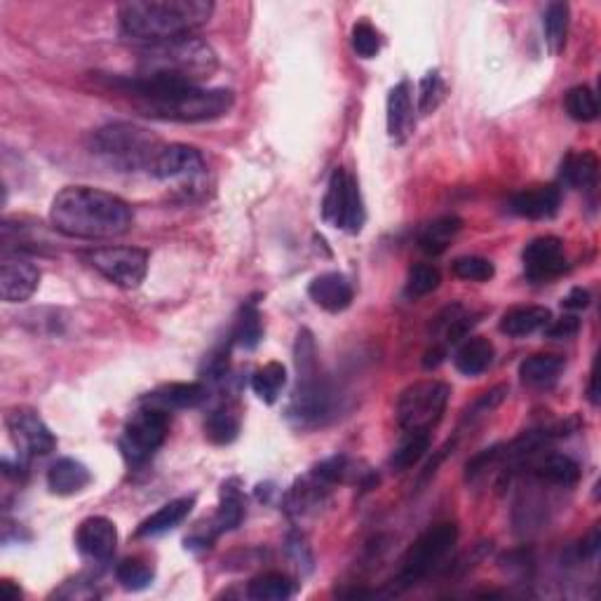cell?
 Listing matches in <instances>:
<instances>
[{"label": "cell", "mask_w": 601, "mask_h": 601, "mask_svg": "<svg viewBox=\"0 0 601 601\" xmlns=\"http://www.w3.org/2000/svg\"><path fill=\"white\" fill-rule=\"evenodd\" d=\"M165 144L153 132L132 123H111L94 132L92 151L123 172L151 174Z\"/></svg>", "instance_id": "5"}, {"label": "cell", "mask_w": 601, "mask_h": 601, "mask_svg": "<svg viewBox=\"0 0 601 601\" xmlns=\"http://www.w3.org/2000/svg\"><path fill=\"white\" fill-rule=\"evenodd\" d=\"M599 160L592 151L569 153L562 162V181L571 188H590L597 181Z\"/></svg>", "instance_id": "28"}, {"label": "cell", "mask_w": 601, "mask_h": 601, "mask_svg": "<svg viewBox=\"0 0 601 601\" xmlns=\"http://www.w3.org/2000/svg\"><path fill=\"white\" fill-rule=\"evenodd\" d=\"M167 411L146 407L132 416V421L125 425L123 437H120V451L125 461L132 465H141L151 458L167 440Z\"/></svg>", "instance_id": "9"}, {"label": "cell", "mask_w": 601, "mask_h": 601, "mask_svg": "<svg viewBox=\"0 0 601 601\" xmlns=\"http://www.w3.org/2000/svg\"><path fill=\"white\" fill-rule=\"evenodd\" d=\"M207 400L205 383H170L144 397V404L162 411L174 409H195Z\"/></svg>", "instance_id": "20"}, {"label": "cell", "mask_w": 601, "mask_h": 601, "mask_svg": "<svg viewBox=\"0 0 601 601\" xmlns=\"http://www.w3.org/2000/svg\"><path fill=\"white\" fill-rule=\"evenodd\" d=\"M219 69V57L200 38H179L167 43L148 45L141 50L137 76L170 85L200 87Z\"/></svg>", "instance_id": "4"}, {"label": "cell", "mask_w": 601, "mask_h": 601, "mask_svg": "<svg viewBox=\"0 0 601 601\" xmlns=\"http://www.w3.org/2000/svg\"><path fill=\"white\" fill-rule=\"evenodd\" d=\"M0 590H3V594H5V599H8V601H15V599H19V597H22V592H19V590H15V587H12V583H10V580H5V583H0Z\"/></svg>", "instance_id": "45"}, {"label": "cell", "mask_w": 601, "mask_h": 601, "mask_svg": "<svg viewBox=\"0 0 601 601\" xmlns=\"http://www.w3.org/2000/svg\"><path fill=\"white\" fill-rule=\"evenodd\" d=\"M590 402L597 404V374H592V381H590Z\"/></svg>", "instance_id": "46"}, {"label": "cell", "mask_w": 601, "mask_h": 601, "mask_svg": "<svg viewBox=\"0 0 601 601\" xmlns=\"http://www.w3.org/2000/svg\"><path fill=\"white\" fill-rule=\"evenodd\" d=\"M92 484V472L76 458H59L47 470V486L57 496H73Z\"/></svg>", "instance_id": "21"}, {"label": "cell", "mask_w": 601, "mask_h": 601, "mask_svg": "<svg viewBox=\"0 0 601 601\" xmlns=\"http://www.w3.org/2000/svg\"><path fill=\"white\" fill-rule=\"evenodd\" d=\"M559 205H562V193L557 186H536L529 191L517 193L510 200V212L524 219H552L557 214Z\"/></svg>", "instance_id": "19"}, {"label": "cell", "mask_w": 601, "mask_h": 601, "mask_svg": "<svg viewBox=\"0 0 601 601\" xmlns=\"http://www.w3.org/2000/svg\"><path fill=\"white\" fill-rule=\"evenodd\" d=\"M533 475H536L540 482H548L555 486H573L580 479V468L569 456L548 454L533 465Z\"/></svg>", "instance_id": "26"}, {"label": "cell", "mask_w": 601, "mask_h": 601, "mask_svg": "<svg viewBox=\"0 0 601 601\" xmlns=\"http://www.w3.org/2000/svg\"><path fill=\"white\" fill-rule=\"evenodd\" d=\"M451 388L442 381H418L404 388L397 400V423L404 432H430L442 421L447 409Z\"/></svg>", "instance_id": "7"}, {"label": "cell", "mask_w": 601, "mask_h": 601, "mask_svg": "<svg viewBox=\"0 0 601 601\" xmlns=\"http://www.w3.org/2000/svg\"><path fill=\"white\" fill-rule=\"evenodd\" d=\"M287 386V369L280 362H268L254 371L252 390L263 404H275L280 400L282 388Z\"/></svg>", "instance_id": "30"}, {"label": "cell", "mask_w": 601, "mask_h": 601, "mask_svg": "<svg viewBox=\"0 0 601 601\" xmlns=\"http://www.w3.org/2000/svg\"><path fill=\"white\" fill-rule=\"evenodd\" d=\"M524 273L533 282H545L557 278L566 270L564 242L555 235H545V238L531 240L524 247L522 254Z\"/></svg>", "instance_id": "13"}, {"label": "cell", "mask_w": 601, "mask_h": 601, "mask_svg": "<svg viewBox=\"0 0 601 601\" xmlns=\"http://www.w3.org/2000/svg\"><path fill=\"white\" fill-rule=\"evenodd\" d=\"M202 170H205V158H202L198 148L186 144H170L162 148L151 174L158 179H181L195 177Z\"/></svg>", "instance_id": "16"}, {"label": "cell", "mask_w": 601, "mask_h": 601, "mask_svg": "<svg viewBox=\"0 0 601 601\" xmlns=\"http://www.w3.org/2000/svg\"><path fill=\"white\" fill-rule=\"evenodd\" d=\"M566 111L578 123H592L599 116L597 94H594L587 85H578L566 94Z\"/></svg>", "instance_id": "37"}, {"label": "cell", "mask_w": 601, "mask_h": 601, "mask_svg": "<svg viewBox=\"0 0 601 601\" xmlns=\"http://www.w3.org/2000/svg\"><path fill=\"white\" fill-rule=\"evenodd\" d=\"M428 449H430V432H423V430L407 432V437L397 444L393 456H390V468H393L395 472H404V470L414 468V465L421 461Z\"/></svg>", "instance_id": "31"}, {"label": "cell", "mask_w": 601, "mask_h": 601, "mask_svg": "<svg viewBox=\"0 0 601 601\" xmlns=\"http://www.w3.org/2000/svg\"><path fill=\"white\" fill-rule=\"evenodd\" d=\"M308 296L327 313H343L350 303H353V285H350L346 275L341 273H324L310 282Z\"/></svg>", "instance_id": "18"}, {"label": "cell", "mask_w": 601, "mask_h": 601, "mask_svg": "<svg viewBox=\"0 0 601 601\" xmlns=\"http://www.w3.org/2000/svg\"><path fill=\"white\" fill-rule=\"evenodd\" d=\"M85 261L108 282L123 289H137L148 273V252L139 247L92 249L85 254Z\"/></svg>", "instance_id": "10"}, {"label": "cell", "mask_w": 601, "mask_h": 601, "mask_svg": "<svg viewBox=\"0 0 601 601\" xmlns=\"http://www.w3.org/2000/svg\"><path fill=\"white\" fill-rule=\"evenodd\" d=\"M463 221L458 216H442V219H435L432 224H428L418 235V247L421 252L428 256H440L447 252V247L451 245V240L461 233Z\"/></svg>", "instance_id": "25"}, {"label": "cell", "mask_w": 601, "mask_h": 601, "mask_svg": "<svg viewBox=\"0 0 601 601\" xmlns=\"http://www.w3.org/2000/svg\"><path fill=\"white\" fill-rule=\"evenodd\" d=\"M414 127V92L409 80H402L388 94V134L395 144H404L414 134Z\"/></svg>", "instance_id": "17"}, {"label": "cell", "mask_w": 601, "mask_h": 601, "mask_svg": "<svg viewBox=\"0 0 601 601\" xmlns=\"http://www.w3.org/2000/svg\"><path fill=\"white\" fill-rule=\"evenodd\" d=\"M116 578L125 590H146V587L153 583V566L141 562V559H125V562L118 564Z\"/></svg>", "instance_id": "38"}, {"label": "cell", "mask_w": 601, "mask_h": 601, "mask_svg": "<svg viewBox=\"0 0 601 601\" xmlns=\"http://www.w3.org/2000/svg\"><path fill=\"white\" fill-rule=\"evenodd\" d=\"M599 543H601V538H599V529H594V531L590 533V536H587V540H585V543H583V548H580V552H583L585 557L597 555Z\"/></svg>", "instance_id": "44"}, {"label": "cell", "mask_w": 601, "mask_h": 601, "mask_svg": "<svg viewBox=\"0 0 601 601\" xmlns=\"http://www.w3.org/2000/svg\"><path fill=\"white\" fill-rule=\"evenodd\" d=\"M8 430L24 458L47 456L57 449V437L52 435L43 418L29 407H17L8 414Z\"/></svg>", "instance_id": "11"}, {"label": "cell", "mask_w": 601, "mask_h": 601, "mask_svg": "<svg viewBox=\"0 0 601 601\" xmlns=\"http://www.w3.org/2000/svg\"><path fill=\"white\" fill-rule=\"evenodd\" d=\"M76 545L85 557L94 559V562H108L118 545L116 524L106 517L85 519V522L78 526Z\"/></svg>", "instance_id": "15"}, {"label": "cell", "mask_w": 601, "mask_h": 601, "mask_svg": "<svg viewBox=\"0 0 601 601\" xmlns=\"http://www.w3.org/2000/svg\"><path fill=\"white\" fill-rule=\"evenodd\" d=\"M569 5L566 3H550L543 17L545 29V43H548L552 54H559L566 45V36H569Z\"/></svg>", "instance_id": "34"}, {"label": "cell", "mask_w": 601, "mask_h": 601, "mask_svg": "<svg viewBox=\"0 0 601 601\" xmlns=\"http://www.w3.org/2000/svg\"><path fill=\"white\" fill-rule=\"evenodd\" d=\"M195 505L193 496H184L177 498V501H170L167 505H162L158 512H153L151 517L144 519V522L139 524L137 536L139 538H148V536H160V533H167L172 529H177V526L184 522V519L191 515Z\"/></svg>", "instance_id": "22"}, {"label": "cell", "mask_w": 601, "mask_h": 601, "mask_svg": "<svg viewBox=\"0 0 601 601\" xmlns=\"http://www.w3.org/2000/svg\"><path fill=\"white\" fill-rule=\"evenodd\" d=\"M578 332H580V320L576 315H564L555 322L550 320L548 327H545V336H548V339H555V341L576 339Z\"/></svg>", "instance_id": "42"}, {"label": "cell", "mask_w": 601, "mask_h": 601, "mask_svg": "<svg viewBox=\"0 0 601 601\" xmlns=\"http://www.w3.org/2000/svg\"><path fill=\"white\" fill-rule=\"evenodd\" d=\"M205 435L214 444H231L240 435V411L233 404H221L205 421Z\"/></svg>", "instance_id": "29"}, {"label": "cell", "mask_w": 601, "mask_h": 601, "mask_svg": "<svg viewBox=\"0 0 601 601\" xmlns=\"http://www.w3.org/2000/svg\"><path fill=\"white\" fill-rule=\"evenodd\" d=\"M562 306L566 310H583V308L590 306V292H587V289H583V287L571 289L569 296H566V299L562 301Z\"/></svg>", "instance_id": "43"}, {"label": "cell", "mask_w": 601, "mask_h": 601, "mask_svg": "<svg viewBox=\"0 0 601 601\" xmlns=\"http://www.w3.org/2000/svg\"><path fill=\"white\" fill-rule=\"evenodd\" d=\"M50 221L66 238L111 240L130 231L132 209L113 193L69 186L52 200Z\"/></svg>", "instance_id": "2"}, {"label": "cell", "mask_w": 601, "mask_h": 601, "mask_svg": "<svg viewBox=\"0 0 601 601\" xmlns=\"http://www.w3.org/2000/svg\"><path fill=\"white\" fill-rule=\"evenodd\" d=\"M209 0H130L118 10L120 33L134 43L158 45L193 36L209 22Z\"/></svg>", "instance_id": "3"}, {"label": "cell", "mask_w": 601, "mask_h": 601, "mask_svg": "<svg viewBox=\"0 0 601 601\" xmlns=\"http://www.w3.org/2000/svg\"><path fill=\"white\" fill-rule=\"evenodd\" d=\"M108 87L118 90L134 101V106L148 118L174 120V123H207L224 118L233 108V92L216 87L170 85L146 78H106Z\"/></svg>", "instance_id": "1"}, {"label": "cell", "mask_w": 601, "mask_h": 601, "mask_svg": "<svg viewBox=\"0 0 601 601\" xmlns=\"http://www.w3.org/2000/svg\"><path fill=\"white\" fill-rule=\"evenodd\" d=\"M296 585L292 578L282 576V573H266V576L254 578L247 587L249 599L256 601H285L294 597Z\"/></svg>", "instance_id": "32"}, {"label": "cell", "mask_w": 601, "mask_h": 601, "mask_svg": "<svg viewBox=\"0 0 601 601\" xmlns=\"http://www.w3.org/2000/svg\"><path fill=\"white\" fill-rule=\"evenodd\" d=\"M40 270L24 256H3L0 263V296L5 303H22L38 289Z\"/></svg>", "instance_id": "14"}, {"label": "cell", "mask_w": 601, "mask_h": 601, "mask_svg": "<svg viewBox=\"0 0 601 601\" xmlns=\"http://www.w3.org/2000/svg\"><path fill=\"white\" fill-rule=\"evenodd\" d=\"M350 43H353V50L362 59H374L378 50H381V36H378V31L369 22H357L353 26Z\"/></svg>", "instance_id": "41"}, {"label": "cell", "mask_w": 601, "mask_h": 601, "mask_svg": "<svg viewBox=\"0 0 601 601\" xmlns=\"http://www.w3.org/2000/svg\"><path fill=\"white\" fill-rule=\"evenodd\" d=\"M245 519V501H242V494L235 486L226 484L224 491H221V505L219 512L214 517V529L212 533H224V531H233L238 529Z\"/></svg>", "instance_id": "33"}, {"label": "cell", "mask_w": 601, "mask_h": 601, "mask_svg": "<svg viewBox=\"0 0 601 601\" xmlns=\"http://www.w3.org/2000/svg\"><path fill=\"white\" fill-rule=\"evenodd\" d=\"M562 371H564V360L559 355H533L529 360L522 362L519 376H522L526 386L545 388V386H552Z\"/></svg>", "instance_id": "27"}, {"label": "cell", "mask_w": 601, "mask_h": 601, "mask_svg": "<svg viewBox=\"0 0 601 601\" xmlns=\"http://www.w3.org/2000/svg\"><path fill=\"white\" fill-rule=\"evenodd\" d=\"M322 219L329 226L341 228L350 235H357L362 231L364 221H367V212H364V200L360 193V184L348 170L332 172L327 184V193L322 200Z\"/></svg>", "instance_id": "8"}, {"label": "cell", "mask_w": 601, "mask_h": 601, "mask_svg": "<svg viewBox=\"0 0 601 601\" xmlns=\"http://www.w3.org/2000/svg\"><path fill=\"white\" fill-rule=\"evenodd\" d=\"M440 282H442L440 268L430 266V263H416V266L409 268L404 296H407V299H421V296H428L435 292V289L440 287Z\"/></svg>", "instance_id": "36"}, {"label": "cell", "mask_w": 601, "mask_h": 601, "mask_svg": "<svg viewBox=\"0 0 601 601\" xmlns=\"http://www.w3.org/2000/svg\"><path fill=\"white\" fill-rule=\"evenodd\" d=\"M454 275L465 282H489L496 275V266L484 256H461L454 261Z\"/></svg>", "instance_id": "39"}, {"label": "cell", "mask_w": 601, "mask_h": 601, "mask_svg": "<svg viewBox=\"0 0 601 601\" xmlns=\"http://www.w3.org/2000/svg\"><path fill=\"white\" fill-rule=\"evenodd\" d=\"M494 353H496L494 343H491L489 339L472 336V339L465 341L463 346L456 350L454 364L463 376H479L491 367V362H494Z\"/></svg>", "instance_id": "24"}, {"label": "cell", "mask_w": 601, "mask_h": 601, "mask_svg": "<svg viewBox=\"0 0 601 601\" xmlns=\"http://www.w3.org/2000/svg\"><path fill=\"white\" fill-rule=\"evenodd\" d=\"M550 320V310L543 306L510 308L508 313L501 317V332L512 336V339H522V336H531L548 327Z\"/></svg>", "instance_id": "23"}, {"label": "cell", "mask_w": 601, "mask_h": 601, "mask_svg": "<svg viewBox=\"0 0 601 601\" xmlns=\"http://www.w3.org/2000/svg\"><path fill=\"white\" fill-rule=\"evenodd\" d=\"M458 540L456 524H437L423 533L421 538L411 545L407 555L402 559V569L397 573L393 592L409 590L430 576L440 566L449 552L454 550Z\"/></svg>", "instance_id": "6"}, {"label": "cell", "mask_w": 601, "mask_h": 601, "mask_svg": "<svg viewBox=\"0 0 601 601\" xmlns=\"http://www.w3.org/2000/svg\"><path fill=\"white\" fill-rule=\"evenodd\" d=\"M444 92H447V87H444V80L440 73L437 71L425 73L421 85H418V111H421L423 116H430V113L442 104Z\"/></svg>", "instance_id": "40"}, {"label": "cell", "mask_w": 601, "mask_h": 601, "mask_svg": "<svg viewBox=\"0 0 601 601\" xmlns=\"http://www.w3.org/2000/svg\"><path fill=\"white\" fill-rule=\"evenodd\" d=\"M332 400V388L322 381L317 369L308 371V374H299V386L294 390L289 416L301 425H317L322 423L324 416H329Z\"/></svg>", "instance_id": "12"}, {"label": "cell", "mask_w": 601, "mask_h": 601, "mask_svg": "<svg viewBox=\"0 0 601 601\" xmlns=\"http://www.w3.org/2000/svg\"><path fill=\"white\" fill-rule=\"evenodd\" d=\"M263 336V324H261V313L254 303H247L242 306L238 320H235V329H233V341L238 343L240 348L254 350L259 346Z\"/></svg>", "instance_id": "35"}]
</instances>
